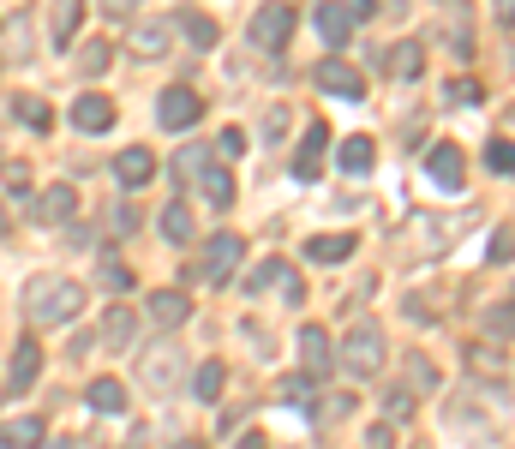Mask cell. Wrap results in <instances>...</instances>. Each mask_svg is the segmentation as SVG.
I'll return each mask as SVG.
<instances>
[{"label": "cell", "mask_w": 515, "mask_h": 449, "mask_svg": "<svg viewBox=\"0 0 515 449\" xmlns=\"http://www.w3.org/2000/svg\"><path fill=\"white\" fill-rule=\"evenodd\" d=\"M84 312V288L72 276H30L24 282V318L36 330H60Z\"/></svg>", "instance_id": "obj_1"}, {"label": "cell", "mask_w": 515, "mask_h": 449, "mask_svg": "<svg viewBox=\"0 0 515 449\" xmlns=\"http://www.w3.org/2000/svg\"><path fill=\"white\" fill-rule=\"evenodd\" d=\"M384 360H390V342H384V330L372 324V318H360L348 336H342V354H336V366L348 372V378H378L384 372Z\"/></svg>", "instance_id": "obj_2"}, {"label": "cell", "mask_w": 515, "mask_h": 449, "mask_svg": "<svg viewBox=\"0 0 515 449\" xmlns=\"http://www.w3.org/2000/svg\"><path fill=\"white\" fill-rule=\"evenodd\" d=\"M180 366H186V360H180V342H174V336H168V342H150V348L138 354V384L156 390V396H168V390L180 384Z\"/></svg>", "instance_id": "obj_3"}, {"label": "cell", "mask_w": 515, "mask_h": 449, "mask_svg": "<svg viewBox=\"0 0 515 449\" xmlns=\"http://www.w3.org/2000/svg\"><path fill=\"white\" fill-rule=\"evenodd\" d=\"M246 36H252V48H258V54H282V48H288V36H294V6H288V0L258 6Z\"/></svg>", "instance_id": "obj_4"}, {"label": "cell", "mask_w": 515, "mask_h": 449, "mask_svg": "<svg viewBox=\"0 0 515 449\" xmlns=\"http://www.w3.org/2000/svg\"><path fill=\"white\" fill-rule=\"evenodd\" d=\"M240 258H246V240H240V234H210V240H204V258H198V276L222 288V282H234Z\"/></svg>", "instance_id": "obj_5"}, {"label": "cell", "mask_w": 515, "mask_h": 449, "mask_svg": "<svg viewBox=\"0 0 515 449\" xmlns=\"http://www.w3.org/2000/svg\"><path fill=\"white\" fill-rule=\"evenodd\" d=\"M198 114H204V102H198L192 84H174V90H162V102H156V120H162L168 132H192Z\"/></svg>", "instance_id": "obj_6"}, {"label": "cell", "mask_w": 515, "mask_h": 449, "mask_svg": "<svg viewBox=\"0 0 515 449\" xmlns=\"http://www.w3.org/2000/svg\"><path fill=\"white\" fill-rule=\"evenodd\" d=\"M426 174H432L438 192H462V180H468V156H462V144H432V150H426Z\"/></svg>", "instance_id": "obj_7"}, {"label": "cell", "mask_w": 515, "mask_h": 449, "mask_svg": "<svg viewBox=\"0 0 515 449\" xmlns=\"http://www.w3.org/2000/svg\"><path fill=\"white\" fill-rule=\"evenodd\" d=\"M312 78H318V90H330V96H342V102H360V96H366V72H354V66H348V60H336V54H330V60H318V72H312Z\"/></svg>", "instance_id": "obj_8"}, {"label": "cell", "mask_w": 515, "mask_h": 449, "mask_svg": "<svg viewBox=\"0 0 515 449\" xmlns=\"http://www.w3.org/2000/svg\"><path fill=\"white\" fill-rule=\"evenodd\" d=\"M144 318L162 324V330H180V324L192 318V294H186V288H156V294L144 300Z\"/></svg>", "instance_id": "obj_9"}, {"label": "cell", "mask_w": 515, "mask_h": 449, "mask_svg": "<svg viewBox=\"0 0 515 449\" xmlns=\"http://www.w3.org/2000/svg\"><path fill=\"white\" fill-rule=\"evenodd\" d=\"M126 48H132L138 60H162V54L174 48V18H144V24L126 36Z\"/></svg>", "instance_id": "obj_10"}, {"label": "cell", "mask_w": 515, "mask_h": 449, "mask_svg": "<svg viewBox=\"0 0 515 449\" xmlns=\"http://www.w3.org/2000/svg\"><path fill=\"white\" fill-rule=\"evenodd\" d=\"M72 126H78V132H90V138H102V132L114 126V102H108V96H96V90L72 96Z\"/></svg>", "instance_id": "obj_11"}, {"label": "cell", "mask_w": 515, "mask_h": 449, "mask_svg": "<svg viewBox=\"0 0 515 449\" xmlns=\"http://www.w3.org/2000/svg\"><path fill=\"white\" fill-rule=\"evenodd\" d=\"M114 180H120L126 192H138V186H150V180H156V156H150L144 144H126V150L114 156Z\"/></svg>", "instance_id": "obj_12"}, {"label": "cell", "mask_w": 515, "mask_h": 449, "mask_svg": "<svg viewBox=\"0 0 515 449\" xmlns=\"http://www.w3.org/2000/svg\"><path fill=\"white\" fill-rule=\"evenodd\" d=\"M300 360H306L300 372H312L318 384H324V378L336 372V348H330V336H324L318 324H306V330H300Z\"/></svg>", "instance_id": "obj_13"}, {"label": "cell", "mask_w": 515, "mask_h": 449, "mask_svg": "<svg viewBox=\"0 0 515 449\" xmlns=\"http://www.w3.org/2000/svg\"><path fill=\"white\" fill-rule=\"evenodd\" d=\"M78 24H84V0H54L48 6V42L54 48H72L78 42Z\"/></svg>", "instance_id": "obj_14"}, {"label": "cell", "mask_w": 515, "mask_h": 449, "mask_svg": "<svg viewBox=\"0 0 515 449\" xmlns=\"http://www.w3.org/2000/svg\"><path fill=\"white\" fill-rule=\"evenodd\" d=\"M324 150H330V126L318 120V126L300 138V150H294V180H318V162H324Z\"/></svg>", "instance_id": "obj_15"}, {"label": "cell", "mask_w": 515, "mask_h": 449, "mask_svg": "<svg viewBox=\"0 0 515 449\" xmlns=\"http://www.w3.org/2000/svg\"><path fill=\"white\" fill-rule=\"evenodd\" d=\"M36 372H42V348H36V342L24 336V342L12 348V372H6V390H12V396H24V390L36 384Z\"/></svg>", "instance_id": "obj_16"}, {"label": "cell", "mask_w": 515, "mask_h": 449, "mask_svg": "<svg viewBox=\"0 0 515 449\" xmlns=\"http://www.w3.org/2000/svg\"><path fill=\"white\" fill-rule=\"evenodd\" d=\"M72 210H78V192H72V186H48V192L30 204V216L48 222V228H54V222H72Z\"/></svg>", "instance_id": "obj_17"}, {"label": "cell", "mask_w": 515, "mask_h": 449, "mask_svg": "<svg viewBox=\"0 0 515 449\" xmlns=\"http://www.w3.org/2000/svg\"><path fill=\"white\" fill-rule=\"evenodd\" d=\"M318 36H324V48H348L354 42V12L348 6H318Z\"/></svg>", "instance_id": "obj_18"}, {"label": "cell", "mask_w": 515, "mask_h": 449, "mask_svg": "<svg viewBox=\"0 0 515 449\" xmlns=\"http://www.w3.org/2000/svg\"><path fill=\"white\" fill-rule=\"evenodd\" d=\"M0 444L6 449H36L42 444V420H36V414H6V420H0Z\"/></svg>", "instance_id": "obj_19"}, {"label": "cell", "mask_w": 515, "mask_h": 449, "mask_svg": "<svg viewBox=\"0 0 515 449\" xmlns=\"http://www.w3.org/2000/svg\"><path fill=\"white\" fill-rule=\"evenodd\" d=\"M306 258L312 264H348L354 258V234H312L306 240Z\"/></svg>", "instance_id": "obj_20"}, {"label": "cell", "mask_w": 515, "mask_h": 449, "mask_svg": "<svg viewBox=\"0 0 515 449\" xmlns=\"http://www.w3.org/2000/svg\"><path fill=\"white\" fill-rule=\"evenodd\" d=\"M84 402H90L96 414H126V384H114V378H90Z\"/></svg>", "instance_id": "obj_21"}, {"label": "cell", "mask_w": 515, "mask_h": 449, "mask_svg": "<svg viewBox=\"0 0 515 449\" xmlns=\"http://www.w3.org/2000/svg\"><path fill=\"white\" fill-rule=\"evenodd\" d=\"M336 162H342V174H366V168L378 162V144H372V138H348V144L336 150Z\"/></svg>", "instance_id": "obj_22"}, {"label": "cell", "mask_w": 515, "mask_h": 449, "mask_svg": "<svg viewBox=\"0 0 515 449\" xmlns=\"http://www.w3.org/2000/svg\"><path fill=\"white\" fill-rule=\"evenodd\" d=\"M132 336H138V312H126V306H114V312L102 318V342H108V348H126Z\"/></svg>", "instance_id": "obj_23"}, {"label": "cell", "mask_w": 515, "mask_h": 449, "mask_svg": "<svg viewBox=\"0 0 515 449\" xmlns=\"http://www.w3.org/2000/svg\"><path fill=\"white\" fill-rule=\"evenodd\" d=\"M192 390H198V402H222V390H228V372H222V360H204V366L192 372Z\"/></svg>", "instance_id": "obj_24"}, {"label": "cell", "mask_w": 515, "mask_h": 449, "mask_svg": "<svg viewBox=\"0 0 515 449\" xmlns=\"http://www.w3.org/2000/svg\"><path fill=\"white\" fill-rule=\"evenodd\" d=\"M276 396H282V402H294V408H312V414H318V378H312V372L282 378V384H276Z\"/></svg>", "instance_id": "obj_25"}, {"label": "cell", "mask_w": 515, "mask_h": 449, "mask_svg": "<svg viewBox=\"0 0 515 449\" xmlns=\"http://www.w3.org/2000/svg\"><path fill=\"white\" fill-rule=\"evenodd\" d=\"M384 66H390V78H420V66H426V54H420V42H396Z\"/></svg>", "instance_id": "obj_26"}, {"label": "cell", "mask_w": 515, "mask_h": 449, "mask_svg": "<svg viewBox=\"0 0 515 449\" xmlns=\"http://www.w3.org/2000/svg\"><path fill=\"white\" fill-rule=\"evenodd\" d=\"M198 186H204V198H210L216 210H228V204H234V174H228V168H204V174H198Z\"/></svg>", "instance_id": "obj_27"}, {"label": "cell", "mask_w": 515, "mask_h": 449, "mask_svg": "<svg viewBox=\"0 0 515 449\" xmlns=\"http://www.w3.org/2000/svg\"><path fill=\"white\" fill-rule=\"evenodd\" d=\"M174 24H180V36H186L192 48H216V24H210L204 12H180Z\"/></svg>", "instance_id": "obj_28"}, {"label": "cell", "mask_w": 515, "mask_h": 449, "mask_svg": "<svg viewBox=\"0 0 515 449\" xmlns=\"http://www.w3.org/2000/svg\"><path fill=\"white\" fill-rule=\"evenodd\" d=\"M204 168H210V150H204V144H186V150L174 156V180H180V186H192Z\"/></svg>", "instance_id": "obj_29"}, {"label": "cell", "mask_w": 515, "mask_h": 449, "mask_svg": "<svg viewBox=\"0 0 515 449\" xmlns=\"http://www.w3.org/2000/svg\"><path fill=\"white\" fill-rule=\"evenodd\" d=\"M162 240H168V246H186V240H192V210H186V204H168V210H162Z\"/></svg>", "instance_id": "obj_30"}, {"label": "cell", "mask_w": 515, "mask_h": 449, "mask_svg": "<svg viewBox=\"0 0 515 449\" xmlns=\"http://www.w3.org/2000/svg\"><path fill=\"white\" fill-rule=\"evenodd\" d=\"M12 114H18L30 132H48V120H54V108H48L42 96H18V108H12Z\"/></svg>", "instance_id": "obj_31"}, {"label": "cell", "mask_w": 515, "mask_h": 449, "mask_svg": "<svg viewBox=\"0 0 515 449\" xmlns=\"http://www.w3.org/2000/svg\"><path fill=\"white\" fill-rule=\"evenodd\" d=\"M282 276H288V264H282V258H264V264H258V270H252V276H246V294H264V288H270V282H276V288H282Z\"/></svg>", "instance_id": "obj_32"}, {"label": "cell", "mask_w": 515, "mask_h": 449, "mask_svg": "<svg viewBox=\"0 0 515 449\" xmlns=\"http://www.w3.org/2000/svg\"><path fill=\"white\" fill-rule=\"evenodd\" d=\"M108 60H114V48H108V42H84V48H78V72H84V78H96Z\"/></svg>", "instance_id": "obj_33"}, {"label": "cell", "mask_w": 515, "mask_h": 449, "mask_svg": "<svg viewBox=\"0 0 515 449\" xmlns=\"http://www.w3.org/2000/svg\"><path fill=\"white\" fill-rule=\"evenodd\" d=\"M408 390H414V396H426V390H438V366L414 354V360H408Z\"/></svg>", "instance_id": "obj_34"}, {"label": "cell", "mask_w": 515, "mask_h": 449, "mask_svg": "<svg viewBox=\"0 0 515 449\" xmlns=\"http://www.w3.org/2000/svg\"><path fill=\"white\" fill-rule=\"evenodd\" d=\"M486 168H492V174H510L515 168V144L510 138H492V144H486Z\"/></svg>", "instance_id": "obj_35"}, {"label": "cell", "mask_w": 515, "mask_h": 449, "mask_svg": "<svg viewBox=\"0 0 515 449\" xmlns=\"http://www.w3.org/2000/svg\"><path fill=\"white\" fill-rule=\"evenodd\" d=\"M486 336H515V300L486 312Z\"/></svg>", "instance_id": "obj_36"}, {"label": "cell", "mask_w": 515, "mask_h": 449, "mask_svg": "<svg viewBox=\"0 0 515 449\" xmlns=\"http://www.w3.org/2000/svg\"><path fill=\"white\" fill-rule=\"evenodd\" d=\"M486 258H492V264H510V258H515V228H498V234H492Z\"/></svg>", "instance_id": "obj_37"}, {"label": "cell", "mask_w": 515, "mask_h": 449, "mask_svg": "<svg viewBox=\"0 0 515 449\" xmlns=\"http://www.w3.org/2000/svg\"><path fill=\"white\" fill-rule=\"evenodd\" d=\"M390 420L396 426H414V390H390Z\"/></svg>", "instance_id": "obj_38"}, {"label": "cell", "mask_w": 515, "mask_h": 449, "mask_svg": "<svg viewBox=\"0 0 515 449\" xmlns=\"http://www.w3.org/2000/svg\"><path fill=\"white\" fill-rule=\"evenodd\" d=\"M288 138V108H270V120H264V144H282Z\"/></svg>", "instance_id": "obj_39"}, {"label": "cell", "mask_w": 515, "mask_h": 449, "mask_svg": "<svg viewBox=\"0 0 515 449\" xmlns=\"http://www.w3.org/2000/svg\"><path fill=\"white\" fill-rule=\"evenodd\" d=\"M102 288L126 294V288H132V270H126V264H102Z\"/></svg>", "instance_id": "obj_40"}, {"label": "cell", "mask_w": 515, "mask_h": 449, "mask_svg": "<svg viewBox=\"0 0 515 449\" xmlns=\"http://www.w3.org/2000/svg\"><path fill=\"white\" fill-rule=\"evenodd\" d=\"M108 228H114V234H132V228H138V210H132V204H120V210L108 216Z\"/></svg>", "instance_id": "obj_41"}, {"label": "cell", "mask_w": 515, "mask_h": 449, "mask_svg": "<svg viewBox=\"0 0 515 449\" xmlns=\"http://www.w3.org/2000/svg\"><path fill=\"white\" fill-rule=\"evenodd\" d=\"M6 192H18V198H24V192H30V174H24V168H18V162H6Z\"/></svg>", "instance_id": "obj_42"}, {"label": "cell", "mask_w": 515, "mask_h": 449, "mask_svg": "<svg viewBox=\"0 0 515 449\" xmlns=\"http://www.w3.org/2000/svg\"><path fill=\"white\" fill-rule=\"evenodd\" d=\"M216 150H222V156H240V150H246V138H240V132H222V138H216Z\"/></svg>", "instance_id": "obj_43"}, {"label": "cell", "mask_w": 515, "mask_h": 449, "mask_svg": "<svg viewBox=\"0 0 515 449\" xmlns=\"http://www.w3.org/2000/svg\"><path fill=\"white\" fill-rule=\"evenodd\" d=\"M366 444H372V449H390V444H396V432H390V426H372V432H366Z\"/></svg>", "instance_id": "obj_44"}, {"label": "cell", "mask_w": 515, "mask_h": 449, "mask_svg": "<svg viewBox=\"0 0 515 449\" xmlns=\"http://www.w3.org/2000/svg\"><path fill=\"white\" fill-rule=\"evenodd\" d=\"M450 102H480V84H450Z\"/></svg>", "instance_id": "obj_45"}, {"label": "cell", "mask_w": 515, "mask_h": 449, "mask_svg": "<svg viewBox=\"0 0 515 449\" xmlns=\"http://www.w3.org/2000/svg\"><path fill=\"white\" fill-rule=\"evenodd\" d=\"M102 12L108 18H126V12H138V0H102Z\"/></svg>", "instance_id": "obj_46"}, {"label": "cell", "mask_w": 515, "mask_h": 449, "mask_svg": "<svg viewBox=\"0 0 515 449\" xmlns=\"http://www.w3.org/2000/svg\"><path fill=\"white\" fill-rule=\"evenodd\" d=\"M348 12H354V18H372V12H378V0H348Z\"/></svg>", "instance_id": "obj_47"}, {"label": "cell", "mask_w": 515, "mask_h": 449, "mask_svg": "<svg viewBox=\"0 0 515 449\" xmlns=\"http://www.w3.org/2000/svg\"><path fill=\"white\" fill-rule=\"evenodd\" d=\"M234 449H270V438H258V432H246V438H240Z\"/></svg>", "instance_id": "obj_48"}, {"label": "cell", "mask_w": 515, "mask_h": 449, "mask_svg": "<svg viewBox=\"0 0 515 449\" xmlns=\"http://www.w3.org/2000/svg\"><path fill=\"white\" fill-rule=\"evenodd\" d=\"M498 18H504V24H515V0H498Z\"/></svg>", "instance_id": "obj_49"}, {"label": "cell", "mask_w": 515, "mask_h": 449, "mask_svg": "<svg viewBox=\"0 0 515 449\" xmlns=\"http://www.w3.org/2000/svg\"><path fill=\"white\" fill-rule=\"evenodd\" d=\"M6 234H12V222H6V204H0V240H6Z\"/></svg>", "instance_id": "obj_50"}, {"label": "cell", "mask_w": 515, "mask_h": 449, "mask_svg": "<svg viewBox=\"0 0 515 449\" xmlns=\"http://www.w3.org/2000/svg\"><path fill=\"white\" fill-rule=\"evenodd\" d=\"M174 449H204V444H192V438H180V444H174Z\"/></svg>", "instance_id": "obj_51"}, {"label": "cell", "mask_w": 515, "mask_h": 449, "mask_svg": "<svg viewBox=\"0 0 515 449\" xmlns=\"http://www.w3.org/2000/svg\"><path fill=\"white\" fill-rule=\"evenodd\" d=\"M54 449H72V444H54Z\"/></svg>", "instance_id": "obj_52"}]
</instances>
